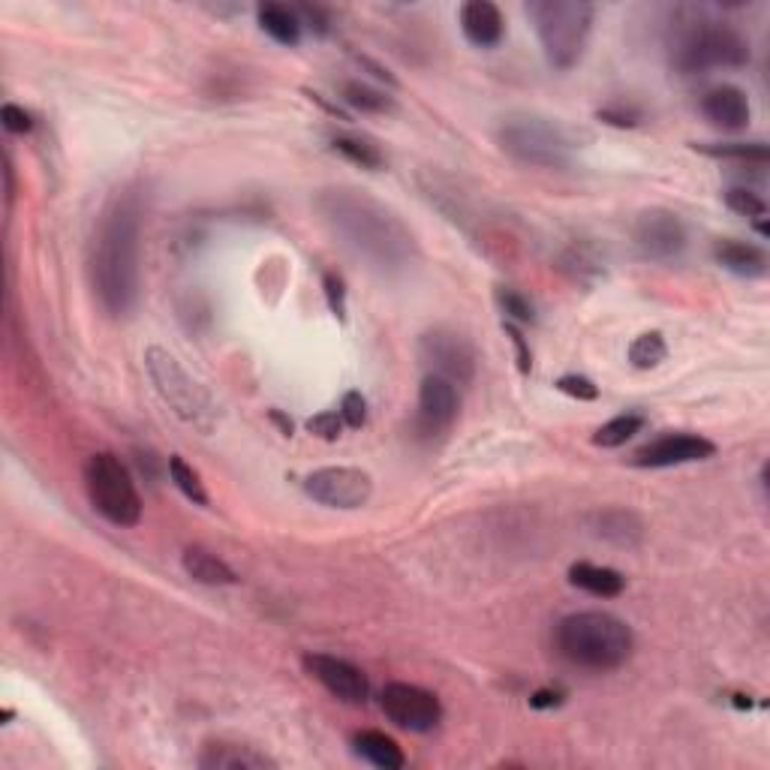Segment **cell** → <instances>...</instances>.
I'll list each match as a JSON object with an SVG mask.
<instances>
[{
    "label": "cell",
    "instance_id": "1",
    "mask_svg": "<svg viewBox=\"0 0 770 770\" xmlns=\"http://www.w3.org/2000/svg\"><path fill=\"white\" fill-rule=\"evenodd\" d=\"M319 220L340 244L382 274H401L419 259V244L398 211L356 187H329L313 199Z\"/></svg>",
    "mask_w": 770,
    "mask_h": 770
},
{
    "label": "cell",
    "instance_id": "2",
    "mask_svg": "<svg viewBox=\"0 0 770 770\" xmlns=\"http://www.w3.org/2000/svg\"><path fill=\"white\" fill-rule=\"evenodd\" d=\"M91 280L100 308L121 319L139 301L142 283V206L139 196H114L106 208L91 253Z\"/></svg>",
    "mask_w": 770,
    "mask_h": 770
},
{
    "label": "cell",
    "instance_id": "3",
    "mask_svg": "<svg viewBox=\"0 0 770 770\" xmlns=\"http://www.w3.org/2000/svg\"><path fill=\"white\" fill-rule=\"evenodd\" d=\"M554 644L566 662L606 674L627 666L636 650V632L608 611H576L557 623Z\"/></svg>",
    "mask_w": 770,
    "mask_h": 770
},
{
    "label": "cell",
    "instance_id": "4",
    "mask_svg": "<svg viewBox=\"0 0 770 770\" xmlns=\"http://www.w3.org/2000/svg\"><path fill=\"white\" fill-rule=\"evenodd\" d=\"M668 54L680 76H699L719 67L738 70L750 63V40L726 21L689 19L674 28Z\"/></svg>",
    "mask_w": 770,
    "mask_h": 770
},
{
    "label": "cell",
    "instance_id": "5",
    "mask_svg": "<svg viewBox=\"0 0 770 770\" xmlns=\"http://www.w3.org/2000/svg\"><path fill=\"white\" fill-rule=\"evenodd\" d=\"M527 16L533 21L544 61L563 72L578 67V61L584 58L590 33H593V3H587V0H533V3H527Z\"/></svg>",
    "mask_w": 770,
    "mask_h": 770
},
{
    "label": "cell",
    "instance_id": "6",
    "mask_svg": "<svg viewBox=\"0 0 770 770\" xmlns=\"http://www.w3.org/2000/svg\"><path fill=\"white\" fill-rule=\"evenodd\" d=\"M497 142L512 160L536 169H569L576 160L572 136L542 114H509L497 130Z\"/></svg>",
    "mask_w": 770,
    "mask_h": 770
},
{
    "label": "cell",
    "instance_id": "7",
    "mask_svg": "<svg viewBox=\"0 0 770 770\" xmlns=\"http://www.w3.org/2000/svg\"><path fill=\"white\" fill-rule=\"evenodd\" d=\"M84 488H88L91 506L109 524L136 527L142 521V497L118 454H91L84 463Z\"/></svg>",
    "mask_w": 770,
    "mask_h": 770
},
{
    "label": "cell",
    "instance_id": "8",
    "mask_svg": "<svg viewBox=\"0 0 770 770\" xmlns=\"http://www.w3.org/2000/svg\"><path fill=\"white\" fill-rule=\"evenodd\" d=\"M144 368L148 377L154 382L157 394L163 398L178 419H184L187 424H196L202 431L214 428V403L208 398V391L181 368V361L172 352L160 350V347H148L144 350Z\"/></svg>",
    "mask_w": 770,
    "mask_h": 770
},
{
    "label": "cell",
    "instance_id": "9",
    "mask_svg": "<svg viewBox=\"0 0 770 770\" xmlns=\"http://www.w3.org/2000/svg\"><path fill=\"white\" fill-rule=\"evenodd\" d=\"M304 493L326 509L356 512L370 503L373 479L359 467H322L304 479Z\"/></svg>",
    "mask_w": 770,
    "mask_h": 770
},
{
    "label": "cell",
    "instance_id": "10",
    "mask_svg": "<svg viewBox=\"0 0 770 770\" xmlns=\"http://www.w3.org/2000/svg\"><path fill=\"white\" fill-rule=\"evenodd\" d=\"M419 359L431 368V373H440L454 386H470L476 380L479 356L470 340L461 331L433 329L419 338Z\"/></svg>",
    "mask_w": 770,
    "mask_h": 770
},
{
    "label": "cell",
    "instance_id": "11",
    "mask_svg": "<svg viewBox=\"0 0 770 770\" xmlns=\"http://www.w3.org/2000/svg\"><path fill=\"white\" fill-rule=\"evenodd\" d=\"M382 713L403 731L428 734L442 722V704L431 689H421L416 683H386L380 692Z\"/></svg>",
    "mask_w": 770,
    "mask_h": 770
},
{
    "label": "cell",
    "instance_id": "12",
    "mask_svg": "<svg viewBox=\"0 0 770 770\" xmlns=\"http://www.w3.org/2000/svg\"><path fill=\"white\" fill-rule=\"evenodd\" d=\"M687 241L689 236L683 220L668 208L641 211L632 223V244L650 262H674V259L683 257Z\"/></svg>",
    "mask_w": 770,
    "mask_h": 770
},
{
    "label": "cell",
    "instance_id": "13",
    "mask_svg": "<svg viewBox=\"0 0 770 770\" xmlns=\"http://www.w3.org/2000/svg\"><path fill=\"white\" fill-rule=\"evenodd\" d=\"M301 666L322 689H329L331 696L347 704H364L370 696V683L359 666H352L347 659L331 657V653H308L301 659Z\"/></svg>",
    "mask_w": 770,
    "mask_h": 770
},
{
    "label": "cell",
    "instance_id": "14",
    "mask_svg": "<svg viewBox=\"0 0 770 770\" xmlns=\"http://www.w3.org/2000/svg\"><path fill=\"white\" fill-rule=\"evenodd\" d=\"M717 454V446L708 440V437H699V433H666L659 440L641 446L636 454H632V463L636 467H644V470H666V467H680V463H696L708 461Z\"/></svg>",
    "mask_w": 770,
    "mask_h": 770
},
{
    "label": "cell",
    "instance_id": "15",
    "mask_svg": "<svg viewBox=\"0 0 770 770\" xmlns=\"http://www.w3.org/2000/svg\"><path fill=\"white\" fill-rule=\"evenodd\" d=\"M461 410L458 386L440 373H428L419 386V428L424 433H440L452 428Z\"/></svg>",
    "mask_w": 770,
    "mask_h": 770
},
{
    "label": "cell",
    "instance_id": "16",
    "mask_svg": "<svg viewBox=\"0 0 770 770\" xmlns=\"http://www.w3.org/2000/svg\"><path fill=\"white\" fill-rule=\"evenodd\" d=\"M701 114L708 118L717 130L726 133H740L750 127V100L747 93L734 84H717L701 97Z\"/></svg>",
    "mask_w": 770,
    "mask_h": 770
},
{
    "label": "cell",
    "instance_id": "17",
    "mask_svg": "<svg viewBox=\"0 0 770 770\" xmlns=\"http://www.w3.org/2000/svg\"><path fill=\"white\" fill-rule=\"evenodd\" d=\"M587 530L602 539V542H611L617 548H638L644 542V521L641 514H636L632 509H596V512L587 514Z\"/></svg>",
    "mask_w": 770,
    "mask_h": 770
},
{
    "label": "cell",
    "instance_id": "18",
    "mask_svg": "<svg viewBox=\"0 0 770 770\" xmlns=\"http://www.w3.org/2000/svg\"><path fill=\"white\" fill-rule=\"evenodd\" d=\"M202 770H274L278 761L268 752L247 747V743H229V740H211L199 752L196 761Z\"/></svg>",
    "mask_w": 770,
    "mask_h": 770
},
{
    "label": "cell",
    "instance_id": "19",
    "mask_svg": "<svg viewBox=\"0 0 770 770\" xmlns=\"http://www.w3.org/2000/svg\"><path fill=\"white\" fill-rule=\"evenodd\" d=\"M461 31L476 49H493L506 37L503 12L491 0H470L461 7Z\"/></svg>",
    "mask_w": 770,
    "mask_h": 770
},
{
    "label": "cell",
    "instance_id": "20",
    "mask_svg": "<svg viewBox=\"0 0 770 770\" xmlns=\"http://www.w3.org/2000/svg\"><path fill=\"white\" fill-rule=\"evenodd\" d=\"M713 259L726 271L738 274V278L752 280L768 274V253L759 244H750V241H734V238L717 241L713 244Z\"/></svg>",
    "mask_w": 770,
    "mask_h": 770
},
{
    "label": "cell",
    "instance_id": "21",
    "mask_svg": "<svg viewBox=\"0 0 770 770\" xmlns=\"http://www.w3.org/2000/svg\"><path fill=\"white\" fill-rule=\"evenodd\" d=\"M569 584L590 596H599V599H614L627 590V578L608 566L572 563L569 566Z\"/></svg>",
    "mask_w": 770,
    "mask_h": 770
},
{
    "label": "cell",
    "instance_id": "22",
    "mask_svg": "<svg viewBox=\"0 0 770 770\" xmlns=\"http://www.w3.org/2000/svg\"><path fill=\"white\" fill-rule=\"evenodd\" d=\"M352 752L380 770H401L407 764V756H403L401 747L389 734H382V731H359V734H352Z\"/></svg>",
    "mask_w": 770,
    "mask_h": 770
},
{
    "label": "cell",
    "instance_id": "23",
    "mask_svg": "<svg viewBox=\"0 0 770 770\" xmlns=\"http://www.w3.org/2000/svg\"><path fill=\"white\" fill-rule=\"evenodd\" d=\"M181 563H184V572L193 581H199V584H208V587H229L236 584L238 576L229 569L223 560L217 554H211L208 548H199V544H190V548H184V554H181Z\"/></svg>",
    "mask_w": 770,
    "mask_h": 770
},
{
    "label": "cell",
    "instance_id": "24",
    "mask_svg": "<svg viewBox=\"0 0 770 770\" xmlns=\"http://www.w3.org/2000/svg\"><path fill=\"white\" fill-rule=\"evenodd\" d=\"M259 28L271 37L280 46H298L301 42V21H298V12L292 7H283V3H259L257 7Z\"/></svg>",
    "mask_w": 770,
    "mask_h": 770
},
{
    "label": "cell",
    "instance_id": "25",
    "mask_svg": "<svg viewBox=\"0 0 770 770\" xmlns=\"http://www.w3.org/2000/svg\"><path fill=\"white\" fill-rule=\"evenodd\" d=\"M331 148H334L343 160H350V163L361 166V169H370V172H377V169L386 166V154H382L373 142L361 139V136H338V139L331 142Z\"/></svg>",
    "mask_w": 770,
    "mask_h": 770
},
{
    "label": "cell",
    "instance_id": "26",
    "mask_svg": "<svg viewBox=\"0 0 770 770\" xmlns=\"http://www.w3.org/2000/svg\"><path fill=\"white\" fill-rule=\"evenodd\" d=\"M340 97H343V103L364 114H386L394 109V100H391L389 93L377 91V88H370L364 82H343Z\"/></svg>",
    "mask_w": 770,
    "mask_h": 770
},
{
    "label": "cell",
    "instance_id": "27",
    "mask_svg": "<svg viewBox=\"0 0 770 770\" xmlns=\"http://www.w3.org/2000/svg\"><path fill=\"white\" fill-rule=\"evenodd\" d=\"M696 151L708 157H717V160H738V163H768V144L764 142H719V144H692Z\"/></svg>",
    "mask_w": 770,
    "mask_h": 770
},
{
    "label": "cell",
    "instance_id": "28",
    "mask_svg": "<svg viewBox=\"0 0 770 770\" xmlns=\"http://www.w3.org/2000/svg\"><path fill=\"white\" fill-rule=\"evenodd\" d=\"M641 428H644V416L623 412V416L606 421V424L593 433V442L599 449H620V446H627L636 433H641Z\"/></svg>",
    "mask_w": 770,
    "mask_h": 770
},
{
    "label": "cell",
    "instance_id": "29",
    "mask_svg": "<svg viewBox=\"0 0 770 770\" xmlns=\"http://www.w3.org/2000/svg\"><path fill=\"white\" fill-rule=\"evenodd\" d=\"M668 359V343L659 331H644L629 343V364L636 370H653Z\"/></svg>",
    "mask_w": 770,
    "mask_h": 770
},
{
    "label": "cell",
    "instance_id": "30",
    "mask_svg": "<svg viewBox=\"0 0 770 770\" xmlns=\"http://www.w3.org/2000/svg\"><path fill=\"white\" fill-rule=\"evenodd\" d=\"M169 476H172V482H176V488L181 493H184L187 500L196 506H208V491L206 484H202V479H199V473H196L193 467L181 458V454H172L169 458Z\"/></svg>",
    "mask_w": 770,
    "mask_h": 770
},
{
    "label": "cell",
    "instance_id": "31",
    "mask_svg": "<svg viewBox=\"0 0 770 770\" xmlns=\"http://www.w3.org/2000/svg\"><path fill=\"white\" fill-rule=\"evenodd\" d=\"M726 206L740 217H752V220H764L768 217V202L759 193H752L750 187H731L726 190Z\"/></svg>",
    "mask_w": 770,
    "mask_h": 770
},
{
    "label": "cell",
    "instance_id": "32",
    "mask_svg": "<svg viewBox=\"0 0 770 770\" xmlns=\"http://www.w3.org/2000/svg\"><path fill=\"white\" fill-rule=\"evenodd\" d=\"M497 301H500V308H503V313L509 317V322H521V326H533L536 322L533 304H530L521 292L500 289V292H497Z\"/></svg>",
    "mask_w": 770,
    "mask_h": 770
},
{
    "label": "cell",
    "instance_id": "33",
    "mask_svg": "<svg viewBox=\"0 0 770 770\" xmlns=\"http://www.w3.org/2000/svg\"><path fill=\"white\" fill-rule=\"evenodd\" d=\"M557 389L563 391V394H569V398H576V401H596V398H599V386H596L593 380L581 377V373H566V377H560V380H557Z\"/></svg>",
    "mask_w": 770,
    "mask_h": 770
},
{
    "label": "cell",
    "instance_id": "34",
    "mask_svg": "<svg viewBox=\"0 0 770 770\" xmlns=\"http://www.w3.org/2000/svg\"><path fill=\"white\" fill-rule=\"evenodd\" d=\"M340 419H343V424H350V428H364V421H368V401L361 398V391H347L343 394V401H340Z\"/></svg>",
    "mask_w": 770,
    "mask_h": 770
},
{
    "label": "cell",
    "instance_id": "35",
    "mask_svg": "<svg viewBox=\"0 0 770 770\" xmlns=\"http://www.w3.org/2000/svg\"><path fill=\"white\" fill-rule=\"evenodd\" d=\"M308 431L313 433V437H319V440H338L340 431H343V419H340V412L334 410L319 412V416H313V419L308 421Z\"/></svg>",
    "mask_w": 770,
    "mask_h": 770
},
{
    "label": "cell",
    "instance_id": "36",
    "mask_svg": "<svg viewBox=\"0 0 770 770\" xmlns=\"http://www.w3.org/2000/svg\"><path fill=\"white\" fill-rule=\"evenodd\" d=\"M322 289H326V298H329V308L334 317H347V283H343V278L340 274H334V271H326V278H322Z\"/></svg>",
    "mask_w": 770,
    "mask_h": 770
},
{
    "label": "cell",
    "instance_id": "37",
    "mask_svg": "<svg viewBox=\"0 0 770 770\" xmlns=\"http://www.w3.org/2000/svg\"><path fill=\"white\" fill-rule=\"evenodd\" d=\"M298 21H301V28H310V31L317 33V37H329L331 33V16L329 10H322V7H310V3H304V7H298Z\"/></svg>",
    "mask_w": 770,
    "mask_h": 770
},
{
    "label": "cell",
    "instance_id": "38",
    "mask_svg": "<svg viewBox=\"0 0 770 770\" xmlns=\"http://www.w3.org/2000/svg\"><path fill=\"white\" fill-rule=\"evenodd\" d=\"M0 123H3V130H7V133H16V136H24L33 130V118L16 103H7L3 109H0Z\"/></svg>",
    "mask_w": 770,
    "mask_h": 770
},
{
    "label": "cell",
    "instance_id": "39",
    "mask_svg": "<svg viewBox=\"0 0 770 770\" xmlns=\"http://www.w3.org/2000/svg\"><path fill=\"white\" fill-rule=\"evenodd\" d=\"M599 121L627 130V127H638V123H641V112H638V109H629V106H608V109H599Z\"/></svg>",
    "mask_w": 770,
    "mask_h": 770
},
{
    "label": "cell",
    "instance_id": "40",
    "mask_svg": "<svg viewBox=\"0 0 770 770\" xmlns=\"http://www.w3.org/2000/svg\"><path fill=\"white\" fill-rule=\"evenodd\" d=\"M503 331L509 334V340H512L514 356H518V370H521V373H530V368H533V352H530V347H527L524 334L514 329L512 322H506Z\"/></svg>",
    "mask_w": 770,
    "mask_h": 770
},
{
    "label": "cell",
    "instance_id": "41",
    "mask_svg": "<svg viewBox=\"0 0 770 770\" xmlns=\"http://www.w3.org/2000/svg\"><path fill=\"white\" fill-rule=\"evenodd\" d=\"M566 699V692H560V689H536L533 696H530V708L536 710H551V708H560Z\"/></svg>",
    "mask_w": 770,
    "mask_h": 770
},
{
    "label": "cell",
    "instance_id": "42",
    "mask_svg": "<svg viewBox=\"0 0 770 770\" xmlns=\"http://www.w3.org/2000/svg\"><path fill=\"white\" fill-rule=\"evenodd\" d=\"M268 416H271V421L278 424L283 437H292V419H287V416H283V412H280V410H271V412H268Z\"/></svg>",
    "mask_w": 770,
    "mask_h": 770
}]
</instances>
